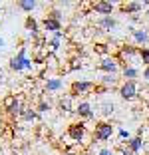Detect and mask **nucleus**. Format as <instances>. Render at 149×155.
Wrapping results in <instances>:
<instances>
[{
	"label": "nucleus",
	"mask_w": 149,
	"mask_h": 155,
	"mask_svg": "<svg viewBox=\"0 0 149 155\" xmlns=\"http://www.w3.org/2000/svg\"><path fill=\"white\" fill-rule=\"evenodd\" d=\"M34 66V60L26 56V48H20L18 54L10 58V70L12 72H22V70H30Z\"/></svg>",
	"instance_id": "obj_1"
},
{
	"label": "nucleus",
	"mask_w": 149,
	"mask_h": 155,
	"mask_svg": "<svg viewBox=\"0 0 149 155\" xmlns=\"http://www.w3.org/2000/svg\"><path fill=\"white\" fill-rule=\"evenodd\" d=\"M95 86L98 84L88 82V80H76V82L70 86V96L72 97H80V96H90L95 91Z\"/></svg>",
	"instance_id": "obj_2"
},
{
	"label": "nucleus",
	"mask_w": 149,
	"mask_h": 155,
	"mask_svg": "<svg viewBox=\"0 0 149 155\" xmlns=\"http://www.w3.org/2000/svg\"><path fill=\"white\" fill-rule=\"evenodd\" d=\"M113 135V125L108 121H98L94 129V139L95 141H109Z\"/></svg>",
	"instance_id": "obj_3"
},
{
	"label": "nucleus",
	"mask_w": 149,
	"mask_h": 155,
	"mask_svg": "<svg viewBox=\"0 0 149 155\" xmlns=\"http://www.w3.org/2000/svg\"><path fill=\"white\" fill-rule=\"evenodd\" d=\"M98 68L104 74H118V70L121 68V64H119V60L115 58V56H105V58H101Z\"/></svg>",
	"instance_id": "obj_4"
},
{
	"label": "nucleus",
	"mask_w": 149,
	"mask_h": 155,
	"mask_svg": "<svg viewBox=\"0 0 149 155\" xmlns=\"http://www.w3.org/2000/svg\"><path fill=\"white\" fill-rule=\"evenodd\" d=\"M137 94H139L137 82H123L121 86H119V96H121V100H125V101L135 100Z\"/></svg>",
	"instance_id": "obj_5"
},
{
	"label": "nucleus",
	"mask_w": 149,
	"mask_h": 155,
	"mask_svg": "<svg viewBox=\"0 0 149 155\" xmlns=\"http://www.w3.org/2000/svg\"><path fill=\"white\" fill-rule=\"evenodd\" d=\"M68 137L72 141H78L80 143L84 137H86V123L84 121H76V123H70L68 127Z\"/></svg>",
	"instance_id": "obj_6"
},
{
	"label": "nucleus",
	"mask_w": 149,
	"mask_h": 155,
	"mask_svg": "<svg viewBox=\"0 0 149 155\" xmlns=\"http://www.w3.org/2000/svg\"><path fill=\"white\" fill-rule=\"evenodd\" d=\"M74 114L78 115L80 119H91L94 117V107H91V104L90 101H80V104L74 107Z\"/></svg>",
	"instance_id": "obj_7"
},
{
	"label": "nucleus",
	"mask_w": 149,
	"mask_h": 155,
	"mask_svg": "<svg viewBox=\"0 0 149 155\" xmlns=\"http://www.w3.org/2000/svg\"><path fill=\"white\" fill-rule=\"evenodd\" d=\"M91 10H94V12H98L99 16H111L113 4L109 2V0H98V2H94V4H91Z\"/></svg>",
	"instance_id": "obj_8"
},
{
	"label": "nucleus",
	"mask_w": 149,
	"mask_h": 155,
	"mask_svg": "<svg viewBox=\"0 0 149 155\" xmlns=\"http://www.w3.org/2000/svg\"><path fill=\"white\" fill-rule=\"evenodd\" d=\"M131 38L135 40V44L145 48V44H149V30H145V28H133L131 30Z\"/></svg>",
	"instance_id": "obj_9"
},
{
	"label": "nucleus",
	"mask_w": 149,
	"mask_h": 155,
	"mask_svg": "<svg viewBox=\"0 0 149 155\" xmlns=\"http://www.w3.org/2000/svg\"><path fill=\"white\" fill-rule=\"evenodd\" d=\"M95 26H98L101 32H111L113 28L118 26V20L111 18V16H99V18H98V24H95Z\"/></svg>",
	"instance_id": "obj_10"
},
{
	"label": "nucleus",
	"mask_w": 149,
	"mask_h": 155,
	"mask_svg": "<svg viewBox=\"0 0 149 155\" xmlns=\"http://www.w3.org/2000/svg\"><path fill=\"white\" fill-rule=\"evenodd\" d=\"M58 110L62 111V114H74V97L70 96H62L58 100Z\"/></svg>",
	"instance_id": "obj_11"
},
{
	"label": "nucleus",
	"mask_w": 149,
	"mask_h": 155,
	"mask_svg": "<svg viewBox=\"0 0 149 155\" xmlns=\"http://www.w3.org/2000/svg\"><path fill=\"white\" fill-rule=\"evenodd\" d=\"M42 26H44L46 32H52V34L62 32V22H60V20H54V18H48V16L42 20Z\"/></svg>",
	"instance_id": "obj_12"
},
{
	"label": "nucleus",
	"mask_w": 149,
	"mask_h": 155,
	"mask_svg": "<svg viewBox=\"0 0 149 155\" xmlns=\"http://www.w3.org/2000/svg\"><path fill=\"white\" fill-rule=\"evenodd\" d=\"M119 10H121L123 14H133V16H137V14L143 10V4H141V2H125V4L119 6Z\"/></svg>",
	"instance_id": "obj_13"
},
{
	"label": "nucleus",
	"mask_w": 149,
	"mask_h": 155,
	"mask_svg": "<svg viewBox=\"0 0 149 155\" xmlns=\"http://www.w3.org/2000/svg\"><path fill=\"white\" fill-rule=\"evenodd\" d=\"M121 76L125 82H135L137 76H139V70L135 68V66H123L121 68Z\"/></svg>",
	"instance_id": "obj_14"
},
{
	"label": "nucleus",
	"mask_w": 149,
	"mask_h": 155,
	"mask_svg": "<svg viewBox=\"0 0 149 155\" xmlns=\"http://www.w3.org/2000/svg\"><path fill=\"white\" fill-rule=\"evenodd\" d=\"M24 26H26V30L32 34V38H34V40H38V38H40V36H38V32H40V30H38V20L34 18V16H26Z\"/></svg>",
	"instance_id": "obj_15"
},
{
	"label": "nucleus",
	"mask_w": 149,
	"mask_h": 155,
	"mask_svg": "<svg viewBox=\"0 0 149 155\" xmlns=\"http://www.w3.org/2000/svg\"><path fill=\"white\" fill-rule=\"evenodd\" d=\"M99 82H101V86H104V87L111 90L113 86H118V74H104V78H101Z\"/></svg>",
	"instance_id": "obj_16"
},
{
	"label": "nucleus",
	"mask_w": 149,
	"mask_h": 155,
	"mask_svg": "<svg viewBox=\"0 0 149 155\" xmlns=\"http://www.w3.org/2000/svg\"><path fill=\"white\" fill-rule=\"evenodd\" d=\"M127 147L131 149V153H139V151H141V147H143V139H141L139 135L129 137V141H127Z\"/></svg>",
	"instance_id": "obj_17"
},
{
	"label": "nucleus",
	"mask_w": 149,
	"mask_h": 155,
	"mask_svg": "<svg viewBox=\"0 0 149 155\" xmlns=\"http://www.w3.org/2000/svg\"><path fill=\"white\" fill-rule=\"evenodd\" d=\"M44 87H46V91H60L62 90V80H58V78H48Z\"/></svg>",
	"instance_id": "obj_18"
},
{
	"label": "nucleus",
	"mask_w": 149,
	"mask_h": 155,
	"mask_svg": "<svg viewBox=\"0 0 149 155\" xmlns=\"http://www.w3.org/2000/svg\"><path fill=\"white\" fill-rule=\"evenodd\" d=\"M24 110H26V105H24V100H22V97H18V100H16V104H14V107L8 111V114H10V115H14V117H22Z\"/></svg>",
	"instance_id": "obj_19"
},
{
	"label": "nucleus",
	"mask_w": 149,
	"mask_h": 155,
	"mask_svg": "<svg viewBox=\"0 0 149 155\" xmlns=\"http://www.w3.org/2000/svg\"><path fill=\"white\" fill-rule=\"evenodd\" d=\"M18 8L24 12H32L36 8V0H18Z\"/></svg>",
	"instance_id": "obj_20"
},
{
	"label": "nucleus",
	"mask_w": 149,
	"mask_h": 155,
	"mask_svg": "<svg viewBox=\"0 0 149 155\" xmlns=\"http://www.w3.org/2000/svg\"><path fill=\"white\" fill-rule=\"evenodd\" d=\"M38 111L36 110H32V107H26V110H24V114H22V119L24 121H36L38 119Z\"/></svg>",
	"instance_id": "obj_21"
},
{
	"label": "nucleus",
	"mask_w": 149,
	"mask_h": 155,
	"mask_svg": "<svg viewBox=\"0 0 149 155\" xmlns=\"http://www.w3.org/2000/svg\"><path fill=\"white\" fill-rule=\"evenodd\" d=\"M16 100H18V96H6L4 100H2V107H4V111H10L14 107V104H16Z\"/></svg>",
	"instance_id": "obj_22"
},
{
	"label": "nucleus",
	"mask_w": 149,
	"mask_h": 155,
	"mask_svg": "<svg viewBox=\"0 0 149 155\" xmlns=\"http://www.w3.org/2000/svg\"><path fill=\"white\" fill-rule=\"evenodd\" d=\"M113 110H115V105H113L111 101H104V104L99 105V111H101V115H111Z\"/></svg>",
	"instance_id": "obj_23"
},
{
	"label": "nucleus",
	"mask_w": 149,
	"mask_h": 155,
	"mask_svg": "<svg viewBox=\"0 0 149 155\" xmlns=\"http://www.w3.org/2000/svg\"><path fill=\"white\" fill-rule=\"evenodd\" d=\"M94 50L98 52V54H101L104 58H105V56H109V46H105V44H95Z\"/></svg>",
	"instance_id": "obj_24"
},
{
	"label": "nucleus",
	"mask_w": 149,
	"mask_h": 155,
	"mask_svg": "<svg viewBox=\"0 0 149 155\" xmlns=\"http://www.w3.org/2000/svg\"><path fill=\"white\" fill-rule=\"evenodd\" d=\"M139 58L145 64V68H147L149 66V48H139Z\"/></svg>",
	"instance_id": "obj_25"
},
{
	"label": "nucleus",
	"mask_w": 149,
	"mask_h": 155,
	"mask_svg": "<svg viewBox=\"0 0 149 155\" xmlns=\"http://www.w3.org/2000/svg\"><path fill=\"white\" fill-rule=\"evenodd\" d=\"M46 16H48V18H54V20H60V22H62V12H60L58 8H52L48 14H46Z\"/></svg>",
	"instance_id": "obj_26"
},
{
	"label": "nucleus",
	"mask_w": 149,
	"mask_h": 155,
	"mask_svg": "<svg viewBox=\"0 0 149 155\" xmlns=\"http://www.w3.org/2000/svg\"><path fill=\"white\" fill-rule=\"evenodd\" d=\"M50 107H52V105H50V101H46V100H42L40 104H38V114H40V111H50Z\"/></svg>",
	"instance_id": "obj_27"
},
{
	"label": "nucleus",
	"mask_w": 149,
	"mask_h": 155,
	"mask_svg": "<svg viewBox=\"0 0 149 155\" xmlns=\"http://www.w3.org/2000/svg\"><path fill=\"white\" fill-rule=\"evenodd\" d=\"M118 151H119L121 155H133V153H131V149H129L127 145H119V147H118Z\"/></svg>",
	"instance_id": "obj_28"
},
{
	"label": "nucleus",
	"mask_w": 149,
	"mask_h": 155,
	"mask_svg": "<svg viewBox=\"0 0 149 155\" xmlns=\"http://www.w3.org/2000/svg\"><path fill=\"white\" fill-rule=\"evenodd\" d=\"M98 155H115V151L113 149H108V147H104V149H99Z\"/></svg>",
	"instance_id": "obj_29"
},
{
	"label": "nucleus",
	"mask_w": 149,
	"mask_h": 155,
	"mask_svg": "<svg viewBox=\"0 0 149 155\" xmlns=\"http://www.w3.org/2000/svg\"><path fill=\"white\" fill-rule=\"evenodd\" d=\"M80 66H81V64H80V60H78V58H74V60H72V66H70L68 70H78Z\"/></svg>",
	"instance_id": "obj_30"
},
{
	"label": "nucleus",
	"mask_w": 149,
	"mask_h": 155,
	"mask_svg": "<svg viewBox=\"0 0 149 155\" xmlns=\"http://www.w3.org/2000/svg\"><path fill=\"white\" fill-rule=\"evenodd\" d=\"M119 137H121V139H127V141H129V131H125V129H119Z\"/></svg>",
	"instance_id": "obj_31"
},
{
	"label": "nucleus",
	"mask_w": 149,
	"mask_h": 155,
	"mask_svg": "<svg viewBox=\"0 0 149 155\" xmlns=\"http://www.w3.org/2000/svg\"><path fill=\"white\" fill-rule=\"evenodd\" d=\"M143 78H145V82L149 84V66H147V68L143 70Z\"/></svg>",
	"instance_id": "obj_32"
},
{
	"label": "nucleus",
	"mask_w": 149,
	"mask_h": 155,
	"mask_svg": "<svg viewBox=\"0 0 149 155\" xmlns=\"http://www.w3.org/2000/svg\"><path fill=\"white\" fill-rule=\"evenodd\" d=\"M0 48H4V40L2 38H0Z\"/></svg>",
	"instance_id": "obj_33"
},
{
	"label": "nucleus",
	"mask_w": 149,
	"mask_h": 155,
	"mask_svg": "<svg viewBox=\"0 0 149 155\" xmlns=\"http://www.w3.org/2000/svg\"><path fill=\"white\" fill-rule=\"evenodd\" d=\"M145 16H147V18H149V8H147V10H145Z\"/></svg>",
	"instance_id": "obj_34"
},
{
	"label": "nucleus",
	"mask_w": 149,
	"mask_h": 155,
	"mask_svg": "<svg viewBox=\"0 0 149 155\" xmlns=\"http://www.w3.org/2000/svg\"><path fill=\"white\" fill-rule=\"evenodd\" d=\"M147 110H149V100H147Z\"/></svg>",
	"instance_id": "obj_35"
}]
</instances>
